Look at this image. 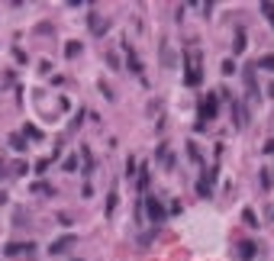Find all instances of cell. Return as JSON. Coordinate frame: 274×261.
Instances as JSON below:
<instances>
[{
    "instance_id": "obj_1",
    "label": "cell",
    "mask_w": 274,
    "mask_h": 261,
    "mask_svg": "<svg viewBox=\"0 0 274 261\" xmlns=\"http://www.w3.org/2000/svg\"><path fill=\"white\" fill-rule=\"evenodd\" d=\"M216 110H219V91L216 94H206V100H200V123H197V129H206V123H213L216 119Z\"/></svg>"
},
{
    "instance_id": "obj_2",
    "label": "cell",
    "mask_w": 274,
    "mask_h": 261,
    "mask_svg": "<svg viewBox=\"0 0 274 261\" xmlns=\"http://www.w3.org/2000/svg\"><path fill=\"white\" fill-rule=\"evenodd\" d=\"M200 81H204V71H200V55H190V68H187V74H184V84L187 87H197L200 84Z\"/></svg>"
},
{
    "instance_id": "obj_3",
    "label": "cell",
    "mask_w": 274,
    "mask_h": 261,
    "mask_svg": "<svg viewBox=\"0 0 274 261\" xmlns=\"http://www.w3.org/2000/svg\"><path fill=\"white\" fill-rule=\"evenodd\" d=\"M145 213H149V219L152 223H164V207L158 203V197H145Z\"/></svg>"
},
{
    "instance_id": "obj_4",
    "label": "cell",
    "mask_w": 274,
    "mask_h": 261,
    "mask_svg": "<svg viewBox=\"0 0 274 261\" xmlns=\"http://www.w3.org/2000/svg\"><path fill=\"white\" fill-rule=\"evenodd\" d=\"M32 248H36V242H10L7 248H3V255H32Z\"/></svg>"
},
{
    "instance_id": "obj_5",
    "label": "cell",
    "mask_w": 274,
    "mask_h": 261,
    "mask_svg": "<svg viewBox=\"0 0 274 261\" xmlns=\"http://www.w3.org/2000/svg\"><path fill=\"white\" fill-rule=\"evenodd\" d=\"M71 245H74V236H62V238H55V242H52V248H48V252H52V255H62V252H68Z\"/></svg>"
},
{
    "instance_id": "obj_6",
    "label": "cell",
    "mask_w": 274,
    "mask_h": 261,
    "mask_svg": "<svg viewBox=\"0 0 274 261\" xmlns=\"http://www.w3.org/2000/svg\"><path fill=\"white\" fill-rule=\"evenodd\" d=\"M213 181H216V168H210V174H206L204 181L197 184V193H200V197H210V190H213Z\"/></svg>"
},
{
    "instance_id": "obj_7",
    "label": "cell",
    "mask_w": 274,
    "mask_h": 261,
    "mask_svg": "<svg viewBox=\"0 0 274 261\" xmlns=\"http://www.w3.org/2000/svg\"><path fill=\"white\" fill-rule=\"evenodd\" d=\"M239 258H242V261L255 258V242H242V245H239Z\"/></svg>"
},
{
    "instance_id": "obj_8",
    "label": "cell",
    "mask_w": 274,
    "mask_h": 261,
    "mask_svg": "<svg viewBox=\"0 0 274 261\" xmlns=\"http://www.w3.org/2000/svg\"><path fill=\"white\" fill-rule=\"evenodd\" d=\"M107 20H100V16H97V13H91V29H94L97 32V36H100V32H107Z\"/></svg>"
},
{
    "instance_id": "obj_9",
    "label": "cell",
    "mask_w": 274,
    "mask_h": 261,
    "mask_svg": "<svg viewBox=\"0 0 274 261\" xmlns=\"http://www.w3.org/2000/svg\"><path fill=\"white\" fill-rule=\"evenodd\" d=\"M251 68H265V71H274V55H265V58H258V62L251 65Z\"/></svg>"
},
{
    "instance_id": "obj_10",
    "label": "cell",
    "mask_w": 274,
    "mask_h": 261,
    "mask_svg": "<svg viewBox=\"0 0 274 261\" xmlns=\"http://www.w3.org/2000/svg\"><path fill=\"white\" fill-rule=\"evenodd\" d=\"M261 13H265V16H268V23L274 26V3H271V0H265V3H261Z\"/></svg>"
},
{
    "instance_id": "obj_11",
    "label": "cell",
    "mask_w": 274,
    "mask_h": 261,
    "mask_svg": "<svg viewBox=\"0 0 274 261\" xmlns=\"http://www.w3.org/2000/svg\"><path fill=\"white\" fill-rule=\"evenodd\" d=\"M242 48H245V32L239 29V32H235V46H232V52L239 55V52H242Z\"/></svg>"
},
{
    "instance_id": "obj_12",
    "label": "cell",
    "mask_w": 274,
    "mask_h": 261,
    "mask_svg": "<svg viewBox=\"0 0 274 261\" xmlns=\"http://www.w3.org/2000/svg\"><path fill=\"white\" fill-rule=\"evenodd\" d=\"M116 197H119L116 190H110V197H107V216H113V210H116Z\"/></svg>"
},
{
    "instance_id": "obj_13",
    "label": "cell",
    "mask_w": 274,
    "mask_h": 261,
    "mask_svg": "<svg viewBox=\"0 0 274 261\" xmlns=\"http://www.w3.org/2000/svg\"><path fill=\"white\" fill-rule=\"evenodd\" d=\"M65 55H68V58L81 55V42H68V46H65Z\"/></svg>"
},
{
    "instance_id": "obj_14",
    "label": "cell",
    "mask_w": 274,
    "mask_h": 261,
    "mask_svg": "<svg viewBox=\"0 0 274 261\" xmlns=\"http://www.w3.org/2000/svg\"><path fill=\"white\" fill-rule=\"evenodd\" d=\"M242 219H245V226H251V229H258V219H255V213H251V210H245V213H242Z\"/></svg>"
},
{
    "instance_id": "obj_15",
    "label": "cell",
    "mask_w": 274,
    "mask_h": 261,
    "mask_svg": "<svg viewBox=\"0 0 274 261\" xmlns=\"http://www.w3.org/2000/svg\"><path fill=\"white\" fill-rule=\"evenodd\" d=\"M10 145H13L16 152H23V148H26V139H23V136H13V139H10Z\"/></svg>"
},
{
    "instance_id": "obj_16",
    "label": "cell",
    "mask_w": 274,
    "mask_h": 261,
    "mask_svg": "<svg viewBox=\"0 0 274 261\" xmlns=\"http://www.w3.org/2000/svg\"><path fill=\"white\" fill-rule=\"evenodd\" d=\"M219 71H223V74H232V71H235V62H232V58H226V62H223V68H219Z\"/></svg>"
},
{
    "instance_id": "obj_17",
    "label": "cell",
    "mask_w": 274,
    "mask_h": 261,
    "mask_svg": "<svg viewBox=\"0 0 274 261\" xmlns=\"http://www.w3.org/2000/svg\"><path fill=\"white\" fill-rule=\"evenodd\" d=\"M78 168V158H65V171H74Z\"/></svg>"
}]
</instances>
